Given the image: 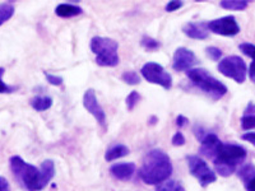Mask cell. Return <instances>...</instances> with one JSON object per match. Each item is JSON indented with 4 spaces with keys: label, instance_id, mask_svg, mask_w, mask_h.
Instances as JSON below:
<instances>
[{
    "label": "cell",
    "instance_id": "cell-6",
    "mask_svg": "<svg viewBox=\"0 0 255 191\" xmlns=\"http://www.w3.org/2000/svg\"><path fill=\"white\" fill-rule=\"evenodd\" d=\"M217 69L222 76L235 81L239 84H243L245 82L248 76V70H249L244 59L236 55H231L222 59L218 63Z\"/></svg>",
    "mask_w": 255,
    "mask_h": 191
},
{
    "label": "cell",
    "instance_id": "cell-27",
    "mask_svg": "<svg viewBox=\"0 0 255 191\" xmlns=\"http://www.w3.org/2000/svg\"><path fill=\"white\" fill-rule=\"evenodd\" d=\"M45 74V78L47 79V82H49L51 86H56V87H59V86H61L64 82V79L61 78L60 76H55V74H51V73H47V72H44Z\"/></svg>",
    "mask_w": 255,
    "mask_h": 191
},
{
    "label": "cell",
    "instance_id": "cell-22",
    "mask_svg": "<svg viewBox=\"0 0 255 191\" xmlns=\"http://www.w3.org/2000/svg\"><path fill=\"white\" fill-rule=\"evenodd\" d=\"M140 45L142 47H144L148 51H154L159 47V42L157 40H154L151 36H143L142 40H140Z\"/></svg>",
    "mask_w": 255,
    "mask_h": 191
},
{
    "label": "cell",
    "instance_id": "cell-18",
    "mask_svg": "<svg viewBox=\"0 0 255 191\" xmlns=\"http://www.w3.org/2000/svg\"><path fill=\"white\" fill-rule=\"evenodd\" d=\"M249 5L248 0H223L221 1L220 6L227 10H244Z\"/></svg>",
    "mask_w": 255,
    "mask_h": 191
},
{
    "label": "cell",
    "instance_id": "cell-33",
    "mask_svg": "<svg viewBox=\"0 0 255 191\" xmlns=\"http://www.w3.org/2000/svg\"><path fill=\"white\" fill-rule=\"evenodd\" d=\"M186 124H189L188 117H185L184 115H177V117H176V125H177V126L184 127Z\"/></svg>",
    "mask_w": 255,
    "mask_h": 191
},
{
    "label": "cell",
    "instance_id": "cell-1",
    "mask_svg": "<svg viewBox=\"0 0 255 191\" xmlns=\"http://www.w3.org/2000/svg\"><path fill=\"white\" fill-rule=\"evenodd\" d=\"M199 153L213 161L220 176L229 177L247 158V149L235 143H222L218 136L208 133L200 142Z\"/></svg>",
    "mask_w": 255,
    "mask_h": 191
},
{
    "label": "cell",
    "instance_id": "cell-3",
    "mask_svg": "<svg viewBox=\"0 0 255 191\" xmlns=\"http://www.w3.org/2000/svg\"><path fill=\"white\" fill-rule=\"evenodd\" d=\"M9 166L15 181L24 191H41L46 188L40 168L24 162L19 156L10 157Z\"/></svg>",
    "mask_w": 255,
    "mask_h": 191
},
{
    "label": "cell",
    "instance_id": "cell-26",
    "mask_svg": "<svg viewBox=\"0 0 255 191\" xmlns=\"http://www.w3.org/2000/svg\"><path fill=\"white\" fill-rule=\"evenodd\" d=\"M206 54L209 59H212V60H215V61H221L220 59L222 58V51H221L218 47H215V46L206 47Z\"/></svg>",
    "mask_w": 255,
    "mask_h": 191
},
{
    "label": "cell",
    "instance_id": "cell-11",
    "mask_svg": "<svg viewBox=\"0 0 255 191\" xmlns=\"http://www.w3.org/2000/svg\"><path fill=\"white\" fill-rule=\"evenodd\" d=\"M197 64V56L191 50L186 47H177L174 52V58H172V68L176 72H188L193 69Z\"/></svg>",
    "mask_w": 255,
    "mask_h": 191
},
{
    "label": "cell",
    "instance_id": "cell-24",
    "mask_svg": "<svg viewBox=\"0 0 255 191\" xmlns=\"http://www.w3.org/2000/svg\"><path fill=\"white\" fill-rule=\"evenodd\" d=\"M239 49H240L244 55H247L248 58L255 60V45L250 44V42H243V44L239 45Z\"/></svg>",
    "mask_w": 255,
    "mask_h": 191
},
{
    "label": "cell",
    "instance_id": "cell-5",
    "mask_svg": "<svg viewBox=\"0 0 255 191\" xmlns=\"http://www.w3.org/2000/svg\"><path fill=\"white\" fill-rule=\"evenodd\" d=\"M91 50L96 55V64L100 67L114 68L119 65V44L113 38L95 36L91 40Z\"/></svg>",
    "mask_w": 255,
    "mask_h": 191
},
{
    "label": "cell",
    "instance_id": "cell-15",
    "mask_svg": "<svg viewBox=\"0 0 255 191\" xmlns=\"http://www.w3.org/2000/svg\"><path fill=\"white\" fill-rule=\"evenodd\" d=\"M82 13H83V9L81 6L76 5V4L61 3L55 8V14L61 18L76 17V15L82 14Z\"/></svg>",
    "mask_w": 255,
    "mask_h": 191
},
{
    "label": "cell",
    "instance_id": "cell-36",
    "mask_svg": "<svg viewBox=\"0 0 255 191\" xmlns=\"http://www.w3.org/2000/svg\"><path fill=\"white\" fill-rule=\"evenodd\" d=\"M244 115H255V103L249 102L245 111H244Z\"/></svg>",
    "mask_w": 255,
    "mask_h": 191
},
{
    "label": "cell",
    "instance_id": "cell-28",
    "mask_svg": "<svg viewBox=\"0 0 255 191\" xmlns=\"http://www.w3.org/2000/svg\"><path fill=\"white\" fill-rule=\"evenodd\" d=\"M185 136H184L183 133H180V131L175 133L171 139L172 145H175V147H183V145L185 144Z\"/></svg>",
    "mask_w": 255,
    "mask_h": 191
},
{
    "label": "cell",
    "instance_id": "cell-10",
    "mask_svg": "<svg viewBox=\"0 0 255 191\" xmlns=\"http://www.w3.org/2000/svg\"><path fill=\"white\" fill-rule=\"evenodd\" d=\"M83 106L101 126H106V113H105L101 104L99 103V99L96 97V93L92 88H90V90L84 92Z\"/></svg>",
    "mask_w": 255,
    "mask_h": 191
},
{
    "label": "cell",
    "instance_id": "cell-21",
    "mask_svg": "<svg viewBox=\"0 0 255 191\" xmlns=\"http://www.w3.org/2000/svg\"><path fill=\"white\" fill-rule=\"evenodd\" d=\"M122 81L124 83L129 84V86H136V84L140 83V77L134 70H131V72H124L122 76Z\"/></svg>",
    "mask_w": 255,
    "mask_h": 191
},
{
    "label": "cell",
    "instance_id": "cell-14",
    "mask_svg": "<svg viewBox=\"0 0 255 191\" xmlns=\"http://www.w3.org/2000/svg\"><path fill=\"white\" fill-rule=\"evenodd\" d=\"M239 179H241L247 191H255V166L245 165L239 170Z\"/></svg>",
    "mask_w": 255,
    "mask_h": 191
},
{
    "label": "cell",
    "instance_id": "cell-16",
    "mask_svg": "<svg viewBox=\"0 0 255 191\" xmlns=\"http://www.w3.org/2000/svg\"><path fill=\"white\" fill-rule=\"evenodd\" d=\"M129 154V148L124 144H114L109 148L106 153H105V159L108 162L111 161H115V159L123 158V157L128 156Z\"/></svg>",
    "mask_w": 255,
    "mask_h": 191
},
{
    "label": "cell",
    "instance_id": "cell-12",
    "mask_svg": "<svg viewBox=\"0 0 255 191\" xmlns=\"http://www.w3.org/2000/svg\"><path fill=\"white\" fill-rule=\"evenodd\" d=\"M184 35L193 40H206L208 37V28L207 23L199 22H188L183 26Z\"/></svg>",
    "mask_w": 255,
    "mask_h": 191
},
{
    "label": "cell",
    "instance_id": "cell-17",
    "mask_svg": "<svg viewBox=\"0 0 255 191\" xmlns=\"http://www.w3.org/2000/svg\"><path fill=\"white\" fill-rule=\"evenodd\" d=\"M31 107L36 111H46L52 106V98L49 96H36L29 101Z\"/></svg>",
    "mask_w": 255,
    "mask_h": 191
},
{
    "label": "cell",
    "instance_id": "cell-25",
    "mask_svg": "<svg viewBox=\"0 0 255 191\" xmlns=\"http://www.w3.org/2000/svg\"><path fill=\"white\" fill-rule=\"evenodd\" d=\"M241 127L244 130H252L255 129V115H243L240 120Z\"/></svg>",
    "mask_w": 255,
    "mask_h": 191
},
{
    "label": "cell",
    "instance_id": "cell-8",
    "mask_svg": "<svg viewBox=\"0 0 255 191\" xmlns=\"http://www.w3.org/2000/svg\"><path fill=\"white\" fill-rule=\"evenodd\" d=\"M140 74L148 83L161 86L163 90H170L172 87L171 74L158 63L154 61L145 63L140 69Z\"/></svg>",
    "mask_w": 255,
    "mask_h": 191
},
{
    "label": "cell",
    "instance_id": "cell-30",
    "mask_svg": "<svg viewBox=\"0 0 255 191\" xmlns=\"http://www.w3.org/2000/svg\"><path fill=\"white\" fill-rule=\"evenodd\" d=\"M183 5H184L183 1H177V0H172V1H168V3L166 4L165 9H166V12L171 13V12H175V10H177V9H180Z\"/></svg>",
    "mask_w": 255,
    "mask_h": 191
},
{
    "label": "cell",
    "instance_id": "cell-2",
    "mask_svg": "<svg viewBox=\"0 0 255 191\" xmlns=\"http://www.w3.org/2000/svg\"><path fill=\"white\" fill-rule=\"evenodd\" d=\"M172 170L174 168L168 154L159 148H154L143 158L139 177L147 185H159L170 179Z\"/></svg>",
    "mask_w": 255,
    "mask_h": 191
},
{
    "label": "cell",
    "instance_id": "cell-29",
    "mask_svg": "<svg viewBox=\"0 0 255 191\" xmlns=\"http://www.w3.org/2000/svg\"><path fill=\"white\" fill-rule=\"evenodd\" d=\"M193 131H194L195 138H197V139L199 140V142H202V140H203L204 138H206V136H207V134H208V131H207L206 129H204V127L199 126V125H195L194 129H193Z\"/></svg>",
    "mask_w": 255,
    "mask_h": 191
},
{
    "label": "cell",
    "instance_id": "cell-38",
    "mask_svg": "<svg viewBox=\"0 0 255 191\" xmlns=\"http://www.w3.org/2000/svg\"><path fill=\"white\" fill-rule=\"evenodd\" d=\"M4 76V68H0V78H3Z\"/></svg>",
    "mask_w": 255,
    "mask_h": 191
},
{
    "label": "cell",
    "instance_id": "cell-32",
    "mask_svg": "<svg viewBox=\"0 0 255 191\" xmlns=\"http://www.w3.org/2000/svg\"><path fill=\"white\" fill-rule=\"evenodd\" d=\"M241 139L245 140V142H248V143H250V144H253L255 147V131L254 133L249 131V133H247V134H243Z\"/></svg>",
    "mask_w": 255,
    "mask_h": 191
},
{
    "label": "cell",
    "instance_id": "cell-35",
    "mask_svg": "<svg viewBox=\"0 0 255 191\" xmlns=\"http://www.w3.org/2000/svg\"><path fill=\"white\" fill-rule=\"evenodd\" d=\"M248 74H249V77H250V79H252L253 83H255V60H253V63H250Z\"/></svg>",
    "mask_w": 255,
    "mask_h": 191
},
{
    "label": "cell",
    "instance_id": "cell-23",
    "mask_svg": "<svg viewBox=\"0 0 255 191\" xmlns=\"http://www.w3.org/2000/svg\"><path fill=\"white\" fill-rule=\"evenodd\" d=\"M140 101V95L138 91H131L129 95H128L127 99H125V103H127V108L129 111L133 110L134 107H135L136 104H138V102Z\"/></svg>",
    "mask_w": 255,
    "mask_h": 191
},
{
    "label": "cell",
    "instance_id": "cell-13",
    "mask_svg": "<svg viewBox=\"0 0 255 191\" xmlns=\"http://www.w3.org/2000/svg\"><path fill=\"white\" fill-rule=\"evenodd\" d=\"M110 172L115 179L120 180V181H128L133 177L134 172H135V165L133 162L115 163L110 167Z\"/></svg>",
    "mask_w": 255,
    "mask_h": 191
},
{
    "label": "cell",
    "instance_id": "cell-34",
    "mask_svg": "<svg viewBox=\"0 0 255 191\" xmlns=\"http://www.w3.org/2000/svg\"><path fill=\"white\" fill-rule=\"evenodd\" d=\"M0 191H10V189H9L8 180H6L4 176L0 177Z\"/></svg>",
    "mask_w": 255,
    "mask_h": 191
},
{
    "label": "cell",
    "instance_id": "cell-20",
    "mask_svg": "<svg viewBox=\"0 0 255 191\" xmlns=\"http://www.w3.org/2000/svg\"><path fill=\"white\" fill-rule=\"evenodd\" d=\"M156 191H184V188L175 180H167L165 183L157 185Z\"/></svg>",
    "mask_w": 255,
    "mask_h": 191
},
{
    "label": "cell",
    "instance_id": "cell-4",
    "mask_svg": "<svg viewBox=\"0 0 255 191\" xmlns=\"http://www.w3.org/2000/svg\"><path fill=\"white\" fill-rule=\"evenodd\" d=\"M186 77L194 84L195 87L203 91L207 96H209L212 99L222 98L227 93V87L221 81L215 78L209 74L208 70L203 68H193V69L186 72Z\"/></svg>",
    "mask_w": 255,
    "mask_h": 191
},
{
    "label": "cell",
    "instance_id": "cell-31",
    "mask_svg": "<svg viewBox=\"0 0 255 191\" xmlns=\"http://www.w3.org/2000/svg\"><path fill=\"white\" fill-rule=\"evenodd\" d=\"M0 87H1V90H0L1 95H9V93H13L17 90V87H10L6 83H4L3 79H0Z\"/></svg>",
    "mask_w": 255,
    "mask_h": 191
},
{
    "label": "cell",
    "instance_id": "cell-9",
    "mask_svg": "<svg viewBox=\"0 0 255 191\" xmlns=\"http://www.w3.org/2000/svg\"><path fill=\"white\" fill-rule=\"evenodd\" d=\"M207 28L216 35L225 36V37H234L240 32V26L234 15H226L217 19L209 20Z\"/></svg>",
    "mask_w": 255,
    "mask_h": 191
},
{
    "label": "cell",
    "instance_id": "cell-7",
    "mask_svg": "<svg viewBox=\"0 0 255 191\" xmlns=\"http://www.w3.org/2000/svg\"><path fill=\"white\" fill-rule=\"evenodd\" d=\"M186 163H188L190 174L198 180V183L200 184L202 188H207L208 185L217 181V175L202 157L190 154L186 157Z\"/></svg>",
    "mask_w": 255,
    "mask_h": 191
},
{
    "label": "cell",
    "instance_id": "cell-19",
    "mask_svg": "<svg viewBox=\"0 0 255 191\" xmlns=\"http://www.w3.org/2000/svg\"><path fill=\"white\" fill-rule=\"evenodd\" d=\"M14 14V5L10 3H1L0 5V24H4Z\"/></svg>",
    "mask_w": 255,
    "mask_h": 191
},
{
    "label": "cell",
    "instance_id": "cell-37",
    "mask_svg": "<svg viewBox=\"0 0 255 191\" xmlns=\"http://www.w3.org/2000/svg\"><path fill=\"white\" fill-rule=\"evenodd\" d=\"M157 121H158V119H157L156 116H152V117H151V119H149V121H148V122H149V124H151V125H154Z\"/></svg>",
    "mask_w": 255,
    "mask_h": 191
}]
</instances>
